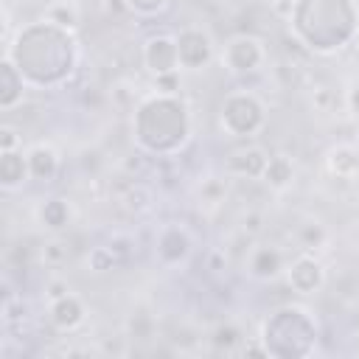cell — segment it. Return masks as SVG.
Here are the masks:
<instances>
[{
	"mask_svg": "<svg viewBox=\"0 0 359 359\" xmlns=\"http://www.w3.org/2000/svg\"><path fill=\"white\" fill-rule=\"evenodd\" d=\"M348 104H351V109L359 115V87H353V90H351V95H348Z\"/></svg>",
	"mask_w": 359,
	"mask_h": 359,
	"instance_id": "cb8c5ba5",
	"label": "cell"
},
{
	"mask_svg": "<svg viewBox=\"0 0 359 359\" xmlns=\"http://www.w3.org/2000/svg\"><path fill=\"white\" fill-rule=\"evenodd\" d=\"M45 292H48V300L53 303V300H59V297H65V294H70V289H67V283L65 280H59V278H53V280H48V286H45Z\"/></svg>",
	"mask_w": 359,
	"mask_h": 359,
	"instance_id": "ac0fdd59",
	"label": "cell"
},
{
	"mask_svg": "<svg viewBox=\"0 0 359 359\" xmlns=\"http://www.w3.org/2000/svg\"><path fill=\"white\" fill-rule=\"evenodd\" d=\"M0 146H3V151H11V149L17 146V135H14V129L3 126V132H0Z\"/></svg>",
	"mask_w": 359,
	"mask_h": 359,
	"instance_id": "44dd1931",
	"label": "cell"
},
{
	"mask_svg": "<svg viewBox=\"0 0 359 359\" xmlns=\"http://www.w3.org/2000/svg\"><path fill=\"white\" fill-rule=\"evenodd\" d=\"M115 261H118V258L112 255L109 247H95V250L90 252V269H95V272H107V269H112Z\"/></svg>",
	"mask_w": 359,
	"mask_h": 359,
	"instance_id": "9a60e30c",
	"label": "cell"
},
{
	"mask_svg": "<svg viewBox=\"0 0 359 359\" xmlns=\"http://www.w3.org/2000/svg\"><path fill=\"white\" fill-rule=\"evenodd\" d=\"M177 53H180V62L185 67L196 70V67L208 65L213 48H210L208 34H202V31H182L180 39H177Z\"/></svg>",
	"mask_w": 359,
	"mask_h": 359,
	"instance_id": "6da1fadb",
	"label": "cell"
},
{
	"mask_svg": "<svg viewBox=\"0 0 359 359\" xmlns=\"http://www.w3.org/2000/svg\"><path fill=\"white\" fill-rule=\"evenodd\" d=\"M180 62L177 53V42L168 36H151L146 42V65L151 73L163 76V73H174V65Z\"/></svg>",
	"mask_w": 359,
	"mask_h": 359,
	"instance_id": "7a4b0ae2",
	"label": "cell"
},
{
	"mask_svg": "<svg viewBox=\"0 0 359 359\" xmlns=\"http://www.w3.org/2000/svg\"><path fill=\"white\" fill-rule=\"evenodd\" d=\"M292 163L286 157H272L264 168V180L272 185V188H286L292 182Z\"/></svg>",
	"mask_w": 359,
	"mask_h": 359,
	"instance_id": "8fae6325",
	"label": "cell"
},
{
	"mask_svg": "<svg viewBox=\"0 0 359 359\" xmlns=\"http://www.w3.org/2000/svg\"><path fill=\"white\" fill-rule=\"evenodd\" d=\"M109 250H112L115 258H126L129 255V241L126 238H115V241H109Z\"/></svg>",
	"mask_w": 359,
	"mask_h": 359,
	"instance_id": "7402d4cb",
	"label": "cell"
},
{
	"mask_svg": "<svg viewBox=\"0 0 359 359\" xmlns=\"http://www.w3.org/2000/svg\"><path fill=\"white\" fill-rule=\"evenodd\" d=\"M121 205L129 210V213H140L149 208V191L143 185H132L123 196H121Z\"/></svg>",
	"mask_w": 359,
	"mask_h": 359,
	"instance_id": "4fadbf2b",
	"label": "cell"
},
{
	"mask_svg": "<svg viewBox=\"0 0 359 359\" xmlns=\"http://www.w3.org/2000/svg\"><path fill=\"white\" fill-rule=\"evenodd\" d=\"M50 317L59 328H76L84 320V309L73 294H65V297L50 303Z\"/></svg>",
	"mask_w": 359,
	"mask_h": 359,
	"instance_id": "8992f818",
	"label": "cell"
},
{
	"mask_svg": "<svg viewBox=\"0 0 359 359\" xmlns=\"http://www.w3.org/2000/svg\"><path fill=\"white\" fill-rule=\"evenodd\" d=\"M250 269L258 278H275L280 272V252L275 247H258L250 258Z\"/></svg>",
	"mask_w": 359,
	"mask_h": 359,
	"instance_id": "52a82bcc",
	"label": "cell"
},
{
	"mask_svg": "<svg viewBox=\"0 0 359 359\" xmlns=\"http://www.w3.org/2000/svg\"><path fill=\"white\" fill-rule=\"evenodd\" d=\"M42 219H45V224L48 227H62V224H67V205L62 202V199H53V202H48L45 208H42Z\"/></svg>",
	"mask_w": 359,
	"mask_h": 359,
	"instance_id": "5bb4252c",
	"label": "cell"
},
{
	"mask_svg": "<svg viewBox=\"0 0 359 359\" xmlns=\"http://www.w3.org/2000/svg\"><path fill=\"white\" fill-rule=\"evenodd\" d=\"M238 339H241V334H238L236 325H219V328L213 331V345H216V348L230 351L233 345H238Z\"/></svg>",
	"mask_w": 359,
	"mask_h": 359,
	"instance_id": "2e32d148",
	"label": "cell"
},
{
	"mask_svg": "<svg viewBox=\"0 0 359 359\" xmlns=\"http://www.w3.org/2000/svg\"><path fill=\"white\" fill-rule=\"evenodd\" d=\"M258 222H261V216H258V213H252V216H247V219H244V230H252V233H255V230L261 227Z\"/></svg>",
	"mask_w": 359,
	"mask_h": 359,
	"instance_id": "603a6c76",
	"label": "cell"
},
{
	"mask_svg": "<svg viewBox=\"0 0 359 359\" xmlns=\"http://www.w3.org/2000/svg\"><path fill=\"white\" fill-rule=\"evenodd\" d=\"M328 168L339 177H351L359 171V151L351 149V146H339L328 154Z\"/></svg>",
	"mask_w": 359,
	"mask_h": 359,
	"instance_id": "9c48e42d",
	"label": "cell"
},
{
	"mask_svg": "<svg viewBox=\"0 0 359 359\" xmlns=\"http://www.w3.org/2000/svg\"><path fill=\"white\" fill-rule=\"evenodd\" d=\"M188 250H191V238H188L185 230H180V227H165L163 230V236L157 241V252H160L163 261H168V264L182 261L188 255Z\"/></svg>",
	"mask_w": 359,
	"mask_h": 359,
	"instance_id": "5b68a950",
	"label": "cell"
},
{
	"mask_svg": "<svg viewBox=\"0 0 359 359\" xmlns=\"http://www.w3.org/2000/svg\"><path fill=\"white\" fill-rule=\"evenodd\" d=\"M28 168H31V174H34L36 180H50V177L56 174V168H59V160H56L53 149L36 146V149L31 151V157H28Z\"/></svg>",
	"mask_w": 359,
	"mask_h": 359,
	"instance_id": "ba28073f",
	"label": "cell"
},
{
	"mask_svg": "<svg viewBox=\"0 0 359 359\" xmlns=\"http://www.w3.org/2000/svg\"><path fill=\"white\" fill-rule=\"evenodd\" d=\"M65 255H67V250H65V247H62V244H56V241H53V244H48V247H45V258H48V261H50V264H59V261H62V258H65Z\"/></svg>",
	"mask_w": 359,
	"mask_h": 359,
	"instance_id": "ffe728a7",
	"label": "cell"
},
{
	"mask_svg": "<svg viewBox=\"0 0 359 359\" xmlns=\"http://www.w3.org/2000/svg\"><path fill=\"white\" fill-rule=\"evenodd\" d=\"M289 283L297 292L309 294V292L320 289V283H323V266L314 258H297L292 264V269H289Z\"/></svg>",
	"mask_w": 359,
	"mask_h": 359,
	"instance_id": "277c9868",
	"label": "cell"
},
{
	"mask_svg": "<svg viewBox=\"0 0 359 359\" xmlns=\"http://www.w3.org/2000/svg\"><path fill=\"white\" fill-rule=\"evenodd\" d=\"M45 17H48V22H56L62 28H76L79 25V11H76L73 0H56V3H50L48 11H45Z\"/></svg>",
	"mask_w": 359,
	"mask_h": 359,
	"instance_id": "30bf717a",
	"label": "cell"
},
{
	"mask_svg": "<svg viewBox=\"0 0 359 359\" xmlns=\"http://www.w3.org/2000/svg\"><path fill=\"white\" fill-rule=\"evenodd\" d=\"M126 3H129V8H135V11H157V8L165 6V0H126Z\"/></svg>",
	"mask_w": 359,
	"mask_h": 359,
	"instance_id": "d6986e66",
	"label": "cell"
},
{
	"mask_svg": "<svg viewBox=\"0 0 359 359\" xmlns=\"http://www.w3.org/2000/svg\"><path fill=\"white\" fill-rule=\"evenodd\" d=\"M266 163H269V157L258 146H250V149H238V151L230 154L227 171H233L238 177H264Z\"/></svg>",
	"mask_w": 359,
	"mask_h": 359,
	"instance_id": "3957f363",
	"label": "cell"
},
{
	"mask_svg": "<svg viewBox=\"0 0 359 359\" xmlns=\"http://www.w3.org/2000/svg\"><path fill=\"white\" fill-rule=\"evenodd\" d=\"M25 168H28V163H22V157H17L14 151H3L0 174H3V185L6 188H14L25 177Z\"/></svg>",
	"mask_w": 359,
	"mask_h": 359,
	"instance_id": "7c38bea8",
	"label": "cell"
},
{
	"mask_svg": "<svg viewBox=\"0 0 359 359\" xmlns=\"http://www.w3.org/2000/svg\"><path fill=\"white\" fill-rule=\"evenodd\" d=\"M323 238H325V233H323L320 224H306V227L300 230V241H303V247H317Z\"/></svg>",
	"mask_w": 359,
	"mask_h": 359,
	"instance_id": "e0dca14e",
	"label": "cell"
}]
</instances>
